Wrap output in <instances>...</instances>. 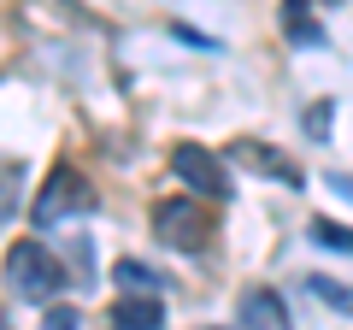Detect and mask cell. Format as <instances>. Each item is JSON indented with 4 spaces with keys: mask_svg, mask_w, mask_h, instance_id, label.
<instances>
[{
    "mask_svg": "<svg viewBox=\"0 0 353 330\" xmlns=\"http://www.w3.org/2000/svg\"><path fill=\"white\" fill-rule=\"evenodd\" d=\"M330 118H336V106L318 101L312 113H306V136H312V142H330Z\"/></svg>",
    "mask_w": 353,
    "mask_h": 330,
    "instance_id": "7c38bea8",
    "label": "cell"
},
{
    "mask_svg": "<svg viewBox=\"0 0 353 330\" xmlns=\"http://www.w3.org/2000/svg\"><path fill=\"white\" fill-rule=\"evenodd\" d=\"M241 324L248 330H289V313H283V301L271 289H253L248 301H241Z\"/></svg>",
    "mask_w": 353,
    "mask_h": 330,
    "instance_id": "52a82bcc",
    "label": "cell"
},
{
    "mask_svg": "<svg viewBox=\"0 0 353 330\" xmlns=\"http://www.w3.org/2000/svg\"><path fill=\"white\" fill-rule=\"evenodd\" d=\"M171 171H176L183 183H189V189L212 195V201H224V195H230V177H224V165H218L206 148H194V142H183V148L171 153Z\"/></svg>",
    "mask_w": 353,
    "mask_h": 330,
    "instance_id": "277c9868",
    "label": "cell"
},
{
    "mask_svg": "<svg viewBox=\"0 0 353 330\" xmlns=\"http://www.w3.org/2000/svg\"><path fill=\"white\" fill-rule=\"evenodd\" d=\"M83 318H77V307H53L48 318H41V330H77Z\"/></svg>",
    "mask_w": 353,
    "mask_h": 330,
    "instance_id": "4fadbf2b",
    "label": "cell"
},
{
    "mask_svg": "<svg viewBox=\"0 0 353 330\" xmlns=\"http://www.w3.org/2000/svg\"><path fill=\"white\" fill-rule=\"evenodd\" d=\"M312 236L324 242V248H341V254H353V230L336 224V218H312Z\"/></svg>",
    "mask_w": 353,
    "mask_h": 330,
    "instance_id": "30bf717a",
    "label": "cell"
},
{
    "mask_svg": "<svg viewBox=\"0 0 353 330\" xmlns=\"http://www.w3.org/2000/svg\"><path fill=\"white\" fill-rule=\"evenodd\" d=\"M6 283H12V295H24V301H48L65 283V271H59V260H53L41 242H18L12 254H6Z\"/></svg>",
    "mask_w": 353,
    "mask_h": 330,
    "instance_id": "6da1fadb",
    "label": "cell"
},
{
    "mask_svg": "<svg viewBox=\"0 0 353 330\" xmlns=\"http://www.w3.org/2000/svg\"><path fill=\"white\" fill-rule=\"evenodd\" d=\"M112 330H165V307L153 295H124L112 301Z\"/></svg>",
    "mask_w": 353,
    "mask_h": 330,
    "instance_id": "8992f818",
    "label": "cell"
},
{
    "mask_svg": "<svg viewBox=\"0 0 353 330\" xmlns=\"http://www.w3.org/2000/svg\"><path fill=\"white\" fill-rule=\"evenodd\" d=\"M88 206H94L88 183L77 177V171H53L48 189H41V201H36V224H59L65 213H88Z\"/></svg>",
    "mask_w": 353,
    "mask_h": 330,
    "instance_id": "3957f363",
    "label": "cell"
},
{
    "mask_svg": "<svg viewBox=\"0 0 353 330\" xmlns=\"http://www.w3.org/2000/svg\"><path fill=\"white\" fill-rule=\"evenodd\" d=\"M283 18H289V36H294V41H312V48H324V30H318L312 18H306V6H301V0H289V12H283Z\"/></svg>",
    "mask_w": 353,
    "mask_h": 330,
    "instance_id": "9c48e42d",
    "label": "cell"
},
{
    "mask_svg": "<svg viewBox=\"0 0 353 330\" xmlns=\"http://www.w3.org/2000/svg\"><path fill=\"white\" fill-rule=\"evenodd\" d=\"M153 230H159V242L183 248V254L206 248V236H212V224H206V213L194 201H159L153 206Z\"/></svg>",
    "mask_w": 353,
    "mask_h": 330,
    "instance_id": "7a4b0ae2",
    "label": "cell"
},
{
    "mask_svg": "<svg viewBox=\"0 0 353 330\" xmlns=\"http://www.w3.org/2000/svg\"><path fill=\"white\" fill-rule=\"evenodd\" d=\"M230 159L236 165H248V171H265V177H277V183H294L301 189V171H294L283 153H271V148H259V142H236L230 148Z\"/></svg>",
    "mask_w": 353,
    "mask_h": 330,
    "instance_id": "5b68a950",
    "label": "cell"
},
{
    "mask_svg": "<svg viewBox=\"0 0 353 330\" xmlns=\"http://www.w3.org/2000/svg\"><path fill=\"white\" fill-rule=\"evenodd\" d=\"M306 283H312V295H318V301H330V307H341V313H353V289H347V283L324 278V271H312Z\"/></svg>",
    "mask_w": 353,
    "mask_h": 330,
    "instance_id": "ba28073f",
    "label": "cell"
},
{
    "mask_svg": "<svg viewBox=\"0 0 353 330\" xmlns=\"http://www.w3.org/2000/svg\"><path fill=\"white\" fill-rule=\"evenodd\" d=\"M118 283H124V289H136V295H153V271L148 266H136V260H118Z\"/></svg>",
    "mask_w": 353,
    "mask_h": 330,
    "instance_id": "8fae6325",
    "label": "cell"
}]
</instances>
